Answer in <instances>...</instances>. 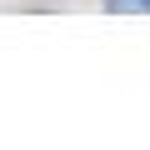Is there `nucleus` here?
<instances>
[{"mask_svg": "<svg viewBox=\"0 0 150 150\" xmlns=\"http://www.w3.org/2000/svg\"><path fill=\"white\" fill-rule=\"evenodd\" d=\"M110 10H150V0H110Z\"/></svg>", "mask_w": 150, "mask_h": 150, "instance_id": "f257e3e1", "label": "nucleus"}]
</instances>
